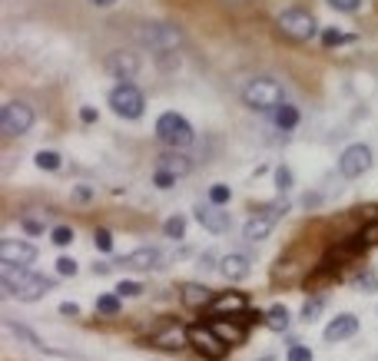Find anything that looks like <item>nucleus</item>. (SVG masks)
I'll return each instance as SVG.
<instances>
[{"instance_id": "nucleus-1", "label": "nucleus", "mask_w": 378, "mask_h": 361, "mask_svg": "<svg viewBox=\"0 0 378 361\" xmlns=\"http://www.w3.org/2000/svg\"><path fill=\"white\" fill-rule=\"evenodd\" d=\"M243 100H246V106H252V110L272 113V110H279L285 103V90H282V83L263 76V80H252L246 90H243Z\"/></svg>"}, {"instance_id": "nucleus-2", "label": "nucleus", "mask_w": 378, "mask_h": 361, "mask_svg": "<svg viewBox=\"0 0 378 361\" xmlns=\"http://www.w3.org/2000/svg\"><path fill=\"white\" fill-rule=\"evenodd\" d=\"M276 27L282 30L289 40H312L315 37V17L309 14V10H302V7H289V10H282L279 14V20H276Z\"/></svg>"}, {"instance_id": "nucleus-3", "label": "nucleus", "mask_w": 378, "mask_h": 361, "mask_svg": "<svg viewBox=\"0 0 378 361\" xmlns=\"http://www.w3.org/2000/svg\"><path fill=\"white\" fill-rule=\"evenodd\" d=\"M189 345L196 348V355L206 361H223L229 345L209 328V325H189Z\"/></svg>"}, {"instance_id": "nucleus-4", "label": "nucleus", "mask_w": 378, "mask_h": 361, "mask_svg": "<svg viewBox=\"0 0 378 361\" xmlns=\"http://www.w3.org/2000/svg\"><path fill=\"white\" fill-rule=\"evenodd\" d=\"M110 106H113L116 116H123V119H136V116H143L146 100H143V93H140L133 83H116L113 90H110Z\"/></svg>"}, {"instance_id": "nucleus-5", "label": "nucleus", "mask_w": 378, "mask_h": 361, "mask_svg": "<svg viewBox=\"0 0 378 361\" xmlns=\"http://www.w3.org/2000/svg\"><path fill=\"white\" fill-rule=\"evenodd\" d=\"M34 126V110L27 106V103H7L3 106V113H0V133L7 136V139H14V136H23L27 130Z\"/></svg>"}, {"instance_id": "nucleus-6", "label": "nucleus", "mask_w": 378, "mask_h": 361, "mask_svg": "<svg viewBox=\"0 0 378 361\" xmlns=\"http://www.w3.org/2000/svg\"><path fill=\"white\" fill-rule=\"evenodd\" d=\"M140 40H143L150 50H156V54H170V50H176V47L183 43V34H179L176 27H170V23H146V27L140 30Z\"/></svg>"}, {"instance_id": "nucleus-7", "label": "nucleus", "mask_w": 378, "mask_h": 361, "mask_svg": "<svg viewBox=\"0 0 378 361\" xmlns=\"http://www.w3.org/2000/svg\"><path fill=\"white\" fill-rule=\"evenodd\" d=\"M156 136L170 146H189L192 143V126L179 113H163L156 119Z\"/></svg>"}, {"instance_id": "nucleus-8", "label": "nucleus", "mask_w": 378, "mask_h": 361, "mask_svg": "<svg viewBox=\"0 0 378 361\" xmlns=\"http://www.w3.org/2000/svg\"><path fill=\"white\" fill-rule=\"evenodd\" d=\"M368 166H372V150L362 146V143H352V146L339 156V172L345 179H359Z\"/></svg>"}, {"instance_id": "nucleus-9", "label": "nucleus", "mask_w": 378, "mask_h": 361, "mask_svg": "<svg viewBox=\"0 0 378 361\" xmlns=\"http://www.w3.org/2000/svg\"><path fill=\"white\" fill-rule=\"evenodd\" d=\"M34 259H37V248L30 246V242H20V239H3L0 242V266L27 268Z\"/></svg>"}, {"instance_id": "nucleus-10", "label": "nucleus", "mask_w": 378, "mask_h": 361, "mask_svg": "<svg viewBox=\"0 0 378 361\" xmlns=\"http://www.w3.org/2000/svg\"><path fill=\"white\" fill-rule=\"evenodd\" d=\"M285 209V202H279V206H272V209H265L263 216L256 212V216H249V222H246V239H252V242H259V239H265L269 232H272V226H276V216Z\"/></svg>"}, {"instance_id": "nucleus-11", "label": "nucleus", "mask_w": 378, "mask_h": 361, "mask_svg": "<svg viewBox=\"0 0 378 361\" xmlns=\"http://www.w3.org/2000/svg\"><path fill=\"white\" fill-rule=\"evenodd\" d=\"M209 308H212L216 318H236V315H243L249 308V302L246 295H239V292H223V295H216V302Z\"/></svg>"}, {"instance_id": "nucleus-12", "label": "nucleus", "mask_w": 378, "mask_h": 361, "mask_svg": "<svg viewBox=\"0 0 378 361\" xmlns=\"http://www.w3.org/2000/svg\"><path fill=\"white\" fill-rule=\"evenodd\" d=\"M136 70H140V63H136V57L126 54V50H116V54L107 57V73L116 76L120 83H130L133 76H136Z\"/></svg>"}, {"instance_id": "nucleus-13", "label": "nucleus", "mask_w": 378, "mask_h": 361, "mask_svg": "<svg viewBox=\"0 0 378 361\" xmlns=\"http://www.w3.org/2000/svg\"><path fill=\"white\" fill-rule=\"evenodd\" d=\"M196 219H199L209 232H216V235L229 229V216L219 209V206H212V202H199V206H196Z\"/></svg>"}, {"instance_id": "nucleus-14", "label": "nucleus", "mask_w": 378, "mask_h": 361, "mask_svg": "<svg viewBox=\"0 0 378 361\" xmlns=\"http://www.w3.org/2000/svg\"><path fill=\"white\" fill-rule=\"evenodd\" d=\"M359 331V318L355 315H339V318H332L329 328H325V342H345V338H352Z\"/></svg>"}, {"instance_id": "nucleus-15", "label": "nucleus", "mask_w": 378, "mask_h": 361, "mask_svg": "<svg viewBox=\"0 0 378 361\" xmlns=\"http://www.w3.org/2000/svg\"><path fill=\"white\" fill-rule=\"evenodd\" d=\"M156 348H166V351H179L183 345H189V328L183 325H170V328H163V331H156Z\"/></svg>"}, {"instance_id": "nucleus-16", "label": "nucleus", "mask_w": 378, "mask_h": 361, "mask_svg": "<svg viewBox=\"0 0 378 361\" xmlns=\"http://www.w3.org/2000/svg\"><path fill=\"white\" fill-rule=\"evenodd\" d=\"M209 328H212V331H216V335H219L226 345H243V342H246V328H243V325H236V318H216Z\"/></svg>"}, {"instance_id": "nucleus-17", "label": "nucleus", "mask_w": 378, "mask_h": 361, "mask_svg": "<svg viewBox=\"0 0 378 361\" xmlns=\"http://www.w3.org/2000/svg\"><path fill=\"white\" fill-rule=\"evenodd\" d=\"M156 262H159V252H156V248H136V252L120 259V266L136 268V272H146V268H153Z\"/></svg>"}, {"instance_id": "nucleus-18", "label": "nucleus", "mask_w": 378, "mask_h": 361, "mask_svg": "<svg viewBox=\"0 0 378 361\" xmlns=\"http://www.w3.org/2000/svg\"><path fill=\"white\" fill-rule=\"evenodd\" d=\"M47 292H50V279L34 272V275L23 282V288L17 292V299H20V302H37L40 295H47Z\"/></svg>"}, {"instance_id": "nucleus-19", "label": "nucleus", "mask_w": 378, "mask_h": 361, "mask_svg": "<svg viewBox=\"0 0 378 361\" xmlns=\"http://www.w3.org/2000/svg\"><path fill=\"white\" fill-rule=\"evenodd\" d=\"M183 302H186L189 308H206V305H212L216 299H212V292H209L206 286L186 282V286H183Z\"/></svg>"}, {"instance_id": "nucleus-20", "label": "nucleus", "mask_w": 378, "mask_h": 361, "mask_svg": "<svg viewBox=\"0 0 378 361\" xmlns=\"http://www.w3.org/2000/svg\"><path fill=\"white\" fill-rule=\"evenodd\" d=\"M219 272H223L226 279H232V282H236V279H246L249 275V259L232 252V255H226V259L219 262Z\"/></svg>"}, {"instance_id": "nucleus-21", "label": "nucleus", "mask_w": 378, "mask_h": 361, "mask_svg": "<svg viewBox=\"0 0 378 361\" xmlns=\"http://www.w3.org/2000/svg\"><path fill=\"white\" fill-rule=\"evenodd\" d=\"M156 170H166L170 176H186L189 172V159L186 156H179V152H166V156H159V163H156Z\"/></svg>"}, {"instance_id": "nucleus-22", "label": "nucleus", "mask_w": 378, "mask_h": 361, "mask_svg": "<svg viewBox=\"0 0 378 361\" xmlns=\"http://www.w3.org/2000/svg\"><path fill=\"white\" fill-rule=\"evenodd\" d=\"M299 119H302V116H299V110H296L292 103H282L279 110H272V123H276L279 130H296Z\"/></svg>"}, {"instance_id": "nucleus-23", "label": "nucleus", "mask_w": 378, "mask_h": 361, "mask_svg": "<svg viewBox=\"0 0 378 361\" xmlns=\"http://www.w3.org/2000/svg\"><path fill=\"white\" fill-rule=\"evenodd\" d=\"M34 163H37V170H43V172H60V166H63L60 152H54V150H40L37 156H34Z\"/></svg>"}, {"instance_id": "nucleus-24", "label": "nucleus", "mask_w": 378, "mask_h": 361, "mask_svg": "<svg viewBox=\"0 0 378 361\" xmlns=\"http://www.w3.org/2000/svg\"><path fill=\"white\" fill-rule=\"evenodd\" d=\"M163 232H166V239H183L186 235V216H170Z\"/></svg>"}, {"instance_id": "nucleus-25", "label": "nucleus", "mask_w": 378, "mask_h": 361, "mask_svg": "<svg viewBox=\"0 0 378 361\" xmlns=\"http://www.w3.org/2000/svg\"><path fill=\"white\" fill-rule=\"evenodd\" d=\"M96 312L100 315H120V295H100L96 299Z\"/></svg>"}, {"instance_id": "nucleus-26", "label": "nucleus", "mask_w": 378, "mask_h": 361, "mask_svg": "<svg viewBox=\"0 0 378 361\" xmlns=\"http://www.w3.org/2000/svg\"><path fill=\"white\" fill-rule=\"evenodd\" d=\"M265 318H269V325H272L276 331H285V328H289V312H285L282 305H276V308H272Z\"/></svg>"}, {"instance_id": "nucleus-27", "label": "nucleus", "mask_w": 378, "mask_h": 361, "mask_svg": "<svg viewBox=\"0 0 378 361\" xmlns=\"http://www.w3.org/2000/svg\"><path fill=\"white\" fill-rule=\"evenodd\" d=\"M229 196H232V192H229V186H223V183L209 186V202H212V206H226Z\"/></svg>"}, {"instance_id": "nucleus-28", "label": "nucleus", "mask_w": 378, "mask_h": 361, "mask_svg": "<svg viewBox=\"0 0 378 361\" xmlns=\"http://www.w3.org/2000/svg\"><path fill=\"white\" fill-rule=\"evenodd\" d=\"M116 295H120V299H136V295H143V286H140V282H130V279H123V282L116 286Z\"/></svg>"}, {"instance_id": "nucleus-29", "label": "nucleus", "mask_w": 378, "mask_h": 361, "mask_svg": "<svg viewBox=\"0 0 378 361\" xmlns=\"http://www.w3.org/2000/svg\"><path fill=\"white\" fill-rule=\"evenodd\" d=\"M348 40H352V34H342V30H335V27L322 34V43H325V47H342V43H348Z\"/></svg>"}, {"instance_id": "nucleus-30", "label": "nucleus", "mask_w": 378, "mask_h": 361, "mask_svg": "<svg viewBox=\"0 0 378 361\" xmlns=\"http://www.w3.org/2000/svg\"><path fill=\"white\" fill-rule=\"evenodd\" d=\"M322 308H325L322 299H309V305L302 308V318H305V322H315V318L322 315Z\"/></svg>"}, {"instance_id": "nucleus-31", "label": "nucleus", "mask_w": 378, "mask_h": 361, "mask_svg": "<svg viewBox=\"0 0 378 361\" xmlns=\"http://www.w3.org/2000/svg\"><path fill=\"white\" fill-rule=\"evenodd\" d=\"M289 186H292V172H289V166H279V170H276V189L285 192Z\"/></svg>"}, {"instance_id": "nucleus-32", "label": "nucleus", "mask_w": 378, "mask_h": 361, "mask_svg": "<svg viewBox=\"0 0 378 361\" xmlns=\"http://www.w3.org/2000/svg\"><path fill=\"white\" fill-rule=\"evenodd\" d=\"M359 3L362 0H329V7H332V10H342V14H355Z\"/></svg>"}, {"instance_id": "nucleus-33", "label": "nucleus", "mask_w": 378, "mask_h": 361, "mask_svg": "<svg viewBox=\"0 0 378 361\" xmlns=\"http://www.w3.org/2000/svg\"><path fill=\"white\" fill-rule=\"evenodd\" d=\"M54 242H57V246H70V242H74V229L57 226L54 229Z\"/></svg>"}, {"instance_id": "nucleus-34", "label": "nucleus", "mask_w": 378, "mask_h": 361, "mask_svg": "<svg viewBox=\"0 0 378 361\" xmlns=\"http://www.w3.org/2000/svg\"><path fill=\"white\" fill-rule=\"evenodd\" d=\"M96 248H100V252H110V248H113V235H110L107 229H96Z\"/></svg>"}, {"instance_id": "nucleus-35", "label": "nucleus", "mask_w": 378, "mask_h": 361, "mask_svg": "<svg viewBox=\"0 0 378 361\" xmlns=\"http://www.w3.org/2000/svg\"><path fill=\"white\" fill-rule=\"evenodd\" d=\"M289 361H312V351L305 345H292L289 348Z\"/></svg>"}, {"instance_id": "nucleus-36", "label": "nucleus", "mask_w": 378, "mask_h": 361, "mask_svg": "<svg viewBox=\"0 0 378 361\" xmlns=\"http://www.w3.org/2000/svg\"><path fill=\"white\" fill-rule=\"evenodd\" d=\"M359 242H362V246H378V222H372V226L362 232Z\"/></svg>"}, {"instance_id": "nucleus-37", "label": "nucleus", "mask_w": 378, "mask_h": 361, "mask_svg": "<svg viewBox=\"0 0 378 361\" xmlns=\"http://www.w3.org/2000/svg\"><path fill=\"white\" fill-rule=\"evenodd\" d=\"M153 183H156L159 189H166V186H173V183H176V176H170L166 170H156V172H153Z\"/></svg>"}, {"instance_id": "nucleus-38", "label": "nucleus", "mask_w": 378, "mask_h": 361, "mask_svg": "<svg viewBox=\"0 0 378 361\" xmlns=\"http://www.w3.org/2000/svg\"><path fill=\"white\" fill-rule=\"evenodd\" d=\"M57 272H60V275H76V262L63 255V259H57Z\"/></svg>"}, {"instance_id": "nucleus-39", "label": "nucleus", "mask_w": 378, "mask_h": 361, "mask_svg": "<svg viewBox=\"0 0 378 361\" xmlns=\"http://www.w3.org/2000/svg\"><path fill=\"white\" fill-rule=\"evenodd\" d=\"M359 288H362V292H378V279H375V275H368V272H365V275L359 279Z\"/></svg>"}, {"instance_id": "nucleus-40", "label": "nucleus", "mask_w": 378, "mask_h": 361, "mask_svg": "<svg viewBox=\"0 0 378 361\" xmlns=\"http://www.w3.org/2000/svg\"><path fill=\"white\" fill-rule=\"evenodd\" d=\"M20 226L27 229V232H30V235H40V232H43V222H40V219H23V222H20Z\"/></svg>"}, {"instance_id": "nucleus-41", "label": "nucleus", "mask_w": 378, "mask_h": 361, "mask_svg": "<svg viewBox=\"0 0 378 361\" xmlns=\"http://www.w3.org/2000/svg\"><path fill=\"white\" fill-rule=\"evenodd\" d=\"M93 199V192L87 189V186H76L74 189V202H90Z\"/></svg>"}, {"instance_id": "nucleus-42", "label": "nucleus", "mask_w": 378, "mask_h": 361, "mask_svg": "<svg viewBox=\"0 0 378 361\" xmlns=\"http://www.w3.org/2000/svg\"><path fill=\"white\" fill-rule=\"evenodd\" d=\"M80 119H83V123H96V110L93 106H83V110H80Z\"/></svg>"}, {"instance_id": "nucleus-43", "label": "nucleus", "mask_w": 378, "mask_h": 361, "mask_svg": "<svg viewBox=\"0 0 378 361\" xmlns=\"http://www.w3.org/2000/svg\"><path fill=\"white\" fill-rule=\"evenodd\" d=\"M60 312H63V315H80V305L67 302V305H63V308H60Z\"/></svg>"}, {"instance_id": "nucleus-44", "label": "nucleus", "mask_w": 378, "mask_h": 361, "mask_svg": "<svg viewBox=\"0 0 378 361\" xmlns=\"http://www.w3.org/2000/svg\"><path fill=\"white\" fill-rule=\"evenodd\" d=\"M90 3H96V7H113L116 0H90Z\"/></svg>"}]
</instances>
